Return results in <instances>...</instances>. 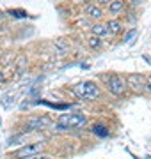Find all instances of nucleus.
<instances>
[{
    "mask_svg": "<svg viewBox=\"0 0 151 159\" xmlns=\"http://www.w3.org/2000/svg\"><path fill=\"white\" fill-rule=\"evenodd\" d=\"M73 92H75V96L78 97V99H82V101H94V99H98V96H100L98 87L94 85L93 81H84L80 85H76Z\"/></svg>",
    "mask_w": 151,
    "mask_h": 159,
    "instance_id": "nucleus-1",
    "label": "nucleus"
},
{
    "mask_svg": "<svg viewBox=\"0 0 151 159\" xmlns=\"http://www.w3.org/2000/svg\"><path fill=\"white\" fill-rule=\"evenodd\" d=\"M82 125H85V117L80 113H70V115H61L57 120L59 129H78Z\"/></svg>",
    "mask_w": 151,
    "mask_h": 159,
    "instance_id": "nucleus-2",
    "label": "nucleus"
},
{
    "mask_svg": "<svg viewBox=\"0 0 151 159\" xmlns=\"http://www.w3.org/2000/svg\"><path fill=\"white\" fill-rule=\"evenodd\" d=\"M43 143H30V145H25L23 148H20L18 152H14L12 157L14 159H23V157H30V156H36V154L41 150Z\"/></svg>",
    "mask_w": 151,
    "mask_h": 159,
    "instance_id": "nucleus-3",
    "label": "nucleus"
},
{
    "mask_svg": "<svg viewBox=\"0 0 151 159\" xmlns=\"http://www.w3.org/2000/svg\"><path fill=\"white\" fill-rule=\"evenodd\" d=\"M109 90H110L112 94H116V96H121L123 92L126 90V83L123 81L121 76L114 74V76L109 80Z\"/></svg>",
    "mask_w": 151,
    "mask_h": 159,
    "instance_id": "nucleus-4",
    "label": "nucleus"
},
{
    "mask_svg": "<svg viewBox=\"0 0 151 159\" xmlns=\"http://www.w3.org/2000/svg\"><path fill=\"white\" fill-rule=\"evenodd\" d=\"M126 85L132 87L134 90H142V89L146 87V78L142 76V74H128Z\"/></svg>",
    "mask_w": 151,
    "mask_h": 159,
    "instance_id": "nucleus-5",
    "label": "nucleus"
},
{
    "mask_svg": "<svg viewBox=\"0 0 151 159\" xmlns=\"http://www.w3.org/2000/svg\"><path fill=\"white\" fill-rule=\"evenodd\" d=\"M93 133H94V134H98V136H101V138L109 136V129H107L105 125H101V124L93 125Z\"/></svg>",
    "mask_w": 151,
    "mask_h": 159,
    "instance_id": "nucleus-6",
    "label": "nucleus"
},
{
    "mask_svg": "<svg viewBox=\"0 0 151 159\" xmlns=\"http://www.w3.org/2000/svg\"><path fill=\"white\" fill-rule=\"evenodd\" d=\"M50 124V120L48 119H34V120H30L29 122V127H43V125H48Z\"/></svg>",
    "mask_w": 151,
    "mask_h": 159,
    "instance_id": "nucleus-7",
    "label": "nucleus"
},
{
    "mask_svg": "<svg viewBox=\"0 0 151 159\" xmlns=\"http://www.w3.org/2000/svg\"><path fill=\"white\" fill-rule=\"evenodd\" d=\"M87 12H89V16L94 18V20H100V18H101V9H98L96 6H89Z\"/></svg>",
    "mask_w": 151,
    "mask_h": 159,
    "instance_id": "nucleus-8",
    "label": "nucleus"
},
{
    "mask_svg": "<svg viewBox=\"0 0 151 159\" xmlns=\"http://www.w3.org/2000/svg\"><path fill=\"white\" fill-rule=\"evenodd\" d=\"M107 32H112V34H116V32H119L121 30V25H119V21H116V20H112V21H109V25H107Z\"/></svg>",
    "mask_w": 151,
    "mask_h": 159,
    "instance_id": "nucleus-9",
    "label": "nucleus"
},
{
    "mask_svg": "<svg viewBox=\"0 0 151 159\" xmlns=\"http://www.w3.org/2000/svg\"><path fill=\"white\" fill-rule=\"evenodd\" d=\"M93 34L98 35V37H101V35L107 34V27H105V25H94L93 27Z\"/></svg>",
    "mask_w": 151,
    "mask_h": 159,
    "instance_id": "nucleus-10",
    "label": "nucleus"
},
{
    "mask_svg": "<svg viewBox=\"0 0 151 159\" xmlns=\"http://www.w3.org/2000/svg\"><path fill=\"white\" fill-rule=\"evenodd\" d=\"M121 7H123V2H116V4H112V6H110V11L112 12H117Z\"/></svg>",
    "mask_w": 151,
    "mask_h": 159,
    "instance_id": "nucleus-11",
    "label": "nucleus"
},
{
    "mask_svg": "<svg viewBox=\"0 0 151 159\" xmlns=\"http://www.w3.org/2000/svg\"><path fill=\"white\" fill-rule=\"evenodd\" d=\"M135 34H137V30H130V32H128V34L124 35V43H128L130 39H134V37H135Z\"/></svg>",
    "mask_w": 151,
    "mask_h": 159,
    "instance_id": "nucleus-12",
    "label": "nucleus"
},
{
    "mask_svg": "<svg viewBox=\"0 0 151 159\" xmlns=\"http://www.w3.org/2000/svg\"><path fill=\"white\" fill-rule=\"evenodd\" d=\"M89 44L93 46V48H96V46H100L101 43H100V39H96V37H93V39L89 41Z\"/></svg>",
    "mask_w": 151,
    "mask_h": 159,
    "instance_id": "nucleus-13",
    "label": "nucleus"
},
{
    "mask_svg": "<svg viewBox=\"0 0 151 159\" xmlns=\"http://www.w3.org/2000/svg\"><path fill=\"white\" fill-rule=\"evenodd\" d=\"M29 159H52L50 156H39V154H36V156H30Z\"/></svg>",
    "mask_w": 151,
    "mask_h": 159,
    "instance_id": "nucleus-14",
    "label": "nucleus"
},
{
    "mask_svg": "<svg viewBox=\"0 0 151 159\" xmlns=\"http://www.w3.org/2000/svg\"><path fill=\"white\" fill-rule=\"evenodd\" d=\"M146 89H148V90H149V92H151V78H149V80H148V81H146Z\"/></svg>",
    "mask_w": 151,
    "mask_h": 159,
    "instance_id": "nucleus-15",
    "label": "nucleus"
},
{
    "mask_svg": "<svg viewBox=\"0 0 151 159\" xmlns=\"http://www.w3.org/2000/svg\"><path fill=\"white\" fill-rule=\"evenodd\" d=\"M2 80H4V76H2V73H0V81H2Z\"/></svg>",
    "mask_w": 151,
    "mask_h": 159,
    "instance_id": "nucleus-16",
    "label": "nucleus"
}]
</instances>
